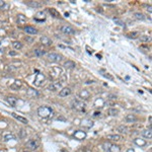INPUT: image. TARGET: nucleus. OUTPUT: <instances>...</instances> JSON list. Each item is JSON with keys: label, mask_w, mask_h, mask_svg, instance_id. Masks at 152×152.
Instances as JSON below:
<instances>
[{"label": "nucleus", "mask_w": 152, "mask_h": 152, "mask_svg": "<svg viewBox=\"0 0 152 152\" xmlns=\"http://www.w3.org/2000/svg\"><path fill=\"white\" fill-rule=\"evenodd\" d=\"M38 115L41 118L47 119V118H51L54 116V110L51 106H47V105H42L38 108Z\"/></svg>", "instance_id": "f257e3e1"}, {"label": "nucleus", "mask_w": 152, "mask_h": 152, "mask_svg": "<svg viewBox=\"0 0 152 152\" xmlns=\"http://www.w3.org/2000/svg\"><path fill=\"white\" fill-rule=\"evenodd\" d=\"M71 107L73 110H75L76 112H84L86 108V104L85 102L82 101H72L71 102Z\"/></svg>", "instance_id": "f03ea898"}, {"label": "nucleus", "mask_w": 152, "mask_h": 152, "mask_svg": "<svg viewBox=\"0 0 152 152\" xmlns=\"http://www.w3.org/2000/svg\"><path fill=\"white\" fill-rule=\"evenodd\" d=\"M45 80H46L45 74L38 71V74H36V77H35L34 83H35V85H37V86H41V85H43V83H44Z\"/></svg>", "instance_id": "7ed1b4c3"}, {"label": "nucleus", "mask_w": 152, "mask_h": 152, "mask_svg": "<svg viewBox=\"0 0 152 152\" xmlns=\"http://www.w3.org/2000/svg\"><path fill=\"white\" fill-rule=\"evenodd\" d=\"M48 59L51 62H55V63H59L63 60V56L57 53H49L48 54Z\"/></svg>", "instance_id": "20e7f679"}, {"label": "nucleus", "mask_w": 152, "mask_h": 152, "mask_svg": "<svg viewBox=\"0 0 152 152\" xmlns=\"http://www.w3.org/2000/svg\"><path fill=\"white\" fill-rule=\"evenodd\" d=\"M61 31L63 32V34H65V35H70V36H72V35H75V28L74 27H72L71 25H63L62 27H61Z\"/></svg>", "instance_id": "39448f33"}, {"label": "nucleus", "mask_w": 152, "mask_h": 152, "mask_svg": "<svg viewBox=\"0 0 152 152\" xmlns=\"http://www.w3.org/2000/svg\"><path fill=\"white\" fill-rule=\"evenodd\" d=\"M86 136H87V134H86V132L85 131H83V130H77L74 132V134H73V137L77 139V140H84L85 138H86Z\"/></svg>", "instance_id": "423d86ee"}, {"label": "nucleus", "mask_w": 152, "mask_h": 152, "mask_svg": "<svg viewBox=\"0 0 152 152\" xmlns=\"http://www.w3.org/2000/svg\"><path fill=\"white\" fill-rule=\"evenodd\" d=\"M61 87H62V83H61V81L59 80V81L51 82V84L48 86V89H49L50 91H57V90H59Z\"/></svg>", "instance_id": "0eeeda50"}, {"label": "nucleus", "mask_w": 152, "mask_h": 152, "mask_svg": "<svg viewBox=\"0 0 152 152\" xmlns=\"http://www.w3.org/2000/svg\"><path fill=\"white\" fill-rule=\"evenodd\" d=\"M40 145V142L37 140V139H30L29 141H27L26 143V147L31 149V150H36Z\"/></svg>", "instance_id": "6e6552de"}, {"label": "nucleus", "mask_w": 152, "mask_h": 152, "mask_svg": "<svg viewBox=\"0 0 152 152\" xmlns=\"http://www.w3.org/2000/svg\"><path fill=\"white\" fill-rule=\"evenodd\" d=\"M35 20L36 21H45L46 20V13L44 11H39L35 15Z\"/></svg>", "instance_id": "1a4fd4ad"}, {"label": "nucleus", "mask_w": 152, "mask_h": 152, "mask_svg": "<svg viewBox=\"0 0 152 152\" xmlns=\"http://www.w3.org/2000/svg\"><path fill=\"white\" fill-rule=\"evenodd\" d=\"M26 94H27V96H29V97L36 99V97H38V96L40 95V92H39L38 90L34 89V88H28V89L26 90Z\"/></svg>", "instance_id": "9d476101"}, {"label": "nucleus", "mask_w": 152, "mask_h": 152, "mask_svg": "<svg viewBox=\"0 0 152 152\" xmlns=\"http://www.w3.org/2000/svg\"><path fill=\"white\" fill-rule=\"evenodd\" d=\"M71 94V88L70 87H64L60 90L59 92V95L62 96V97H65V96H68Z\"/></svg>", "instance_id": "9b49d317"}, {"label": "nucleus", "mask_w": 152, "mask_h": 152, "mask_svg": "<svg viewBox=\"0 0 152 152\" xmlns=\"http://www.w3.org/2000/svg\"><path fill=\"white\" fill-rule=\"evenodd\" d=\"M134 143L137 146H139V147H144V146L147 145V141L144 140V139H142V138H135L134 139Z\"/></svg>", "instance_id": "f8f14e48"}, {"label": "nucleus", "mask_w": 152, "mask_h": 152, "mask_svg": "<svg viewBox=\"0 0 152 152\" xmlns=\"http://www.w3.org/2000/svg\"><path fill=\"white\" fill-rule=\"evenodd\" d=\"M79 97L81 100H88L90 97V92L88 90H86V89H83V90H81L79 92Z\"/></svg>", "instance_id": "ddd939ff"}, {"label": "nucleus", "mask_w": 152, "mask_h": 152, "mask_svg": "<svg viewBox=\"0 0 152 152\" xmlns=\"http://www.w3.org/2000/svg\"><path fill=\"white\" fill-rule=\"evenodd\" d=\"M40 41H41V43H42L43 45H45V46H51V45H52V43H53L50 38H48V37H46V36L41 37Z\"/></svg>", "instance_id": "4468645a"}, {"label": "nucleus", "mask_w": 152, "mask_h": 152, "mask_svg": "<svg viewBox=\"0 0 152 152\" xmlns=\"http://www.w3.org/2000/svg\"><path fill=\"white\" fill-rule=\"evenodd\" d=\"M25 31L26 32V34H28V35H37V34H38V29L35 28L34 26H30V25L25 26Z\"/></svg>", "instance_id": "2eb2a0df"}, {"label": "nucleus", "mask_w": 152, "mask_h": 152, "mask_svg": "<svg viewBox=\"0 0 152 152\" xmlns=\"http://www.w3.org/2000/svg\"><path fill=\"white\" fill-rule=\"evenodd\" d=\"M48 11H49V13H50L53 17H55V18H61V14L59 13V11L57 9H55V8H48Z\"/></svg>", "instance_id": "dca6fc26"}, {"label": "nucleus", "mask_w": 152, "mask_h": 152, "mask_svg": "<svg viewBox=\"0 0 152 152\" xmlns=\"http://www.w3.org/2000/svg\"><path fill=\"white\" fill-rule=\"evenodd\" d=\"M125 120H126L127 123H136L137 120H138V118L135 115L130 114V115H127L126 117H125Z\"/></svg>", "instance_id": "f3484780"}, {"label": "nucleus", "mask_w": 152, "mask_h": 152, "mask_svg": "<svg viewBox=\"0 0 152 152\" xmlns=\"http://www.w3.org/2000/svg\"><path fill=\"white\" fill-rule=\"evenodd\" d=\"M82 127L83 128H86V129H90L91 127L93 126V122L91 121V120H89V119H84L83 121H82Z\"/></svg>", "instance_id": "a211bd4d"}, {"label": "nucleus", "mask_w": 152, "mask_h": 152, "mask_svg": "<svg viewBox=\"0 0 152 152\" xmlns=\"http://www.w3.org/2000/svg\"><path fill=\"white\" fill-rule=\"evenodd\" d=\"M11 116H12L14 119H16L17 121H19L20 123H23V124H25V125H26V124L28 123V121H27L25 118L21 117V116H18V115H16L15 113H12V114H11Z\"/></svg>", "instance_id": "6ab92c4d"}, {"label": "nucleus", "mask_w": 152, "mask_h": 152, "mask_svg": "<svg viewBox=\"0 0 152 152\" xmlns=\"http://www.w3.org/2000/svg\"><path fill=\"white\" fill-rule=\"evenodd\" d=\"M21 86H23V82H21L20 80H15V81L13 82V84L10 85V88L15 89V90H18Z\"/></svg>", "instance_id": "aec40b11"}, {"label": "nucleus", "mask_w": 152, "mask_h": 152, "mask_svg": "<svg viewBox=\"0 0 152 152\" xmlns=\"http://www.w3.org/2000/svg\"><path fill=\"white\" fill-rule=\"evenodd\" d=\"M6 101H7V102H8L11 106H15L16 103H17V99H16L15 96H7V97H6Z\"/></svg>", "instance_id": "412c9836"}, {"label": "nucleus", "mask_w": 152, "mask_h": 152, "mask_svg": "<svg viewBox=\"0 0 152 152\" xmlns=\"http://www.w3.org/2000/svg\"><path fill=\"white\" fill-rule=\"evenodd\" d=\"M65 68H67V69H74L76 67V64L73 62V61H71V60H68V61H66L65 63H64V65H63Z\"/></svg>", "instance_id": "4be33fe9"}, {"label": "nucleus", "mask_w": 152, "mask_h": 152, "mask_svg": "<svg viewBox=\"0 0 152 152\" xmlns=\"http://www.w3.org/2000/svg\"><path fill=\"white\" fill-rule=\"evenodd\" d=\"M25 4L27 6L32 7V8H40L42 6V4L40 2H37V1H28V2H25Z\"/></svg>", "instance_id": "5701e85b"}, {"label": "nucleus", "mask_w": 152, "mask_h": 152, "mask_svg": "<svg viewBox=\"0 0 152 152\" xmlns=\"http://www.w3.org/2000/svg\"><path fill=\"white\" fill-rule=\"evenodd\" d=\"M106 138L108 140H112V141H120L122 139V136L119 134H114V135H107Z\"/></svg>", "instance_id": "b1692460"}, {"label": "nucleus", "mask_w": 152, "mask_h": 152, "mask_svg": "<svg viewBox=\"0 0 152 152\" xmlns=\"http://www.w3.org/2000/svg\"><path fill=\"white\" fill-rule=\"evenodd\" d=\"M108 152H121V147L119 145L113 144L108 147Z\"/></svg>", "instance_id": "393cba45"}, {"label": "nucleus", "mask_w": 152, "mask_h": 152, "mask_svg": "<svg viewBox=\"0 0 152 152\" xmlns=\"http://www.w3.org/2000/svg\"><path fill=\"white\" fill-rule=\"evenodd\" d=\"M142 135H143L145 138H147V139H151V137H152L151 129H146V130H144V131L142 132Z\"/></svg>", "instance_id": "a878e982"}, {"label": "nucleus", "mask_w": 152, "mask_h": 152, "mask_svg": "<svg viewBox=\"0 0 152 152\" xmlns=\"http://www.w3.org/2000/svg\"><path fill=\"white\" fill-rule=\"evenodd\" d=\"M25 21H26V17L24 14H18L17 15V23H18V25H25Z\"/></svg>", "instance_id": "bb28decb"}, {"label": "nucleus", "mask_w": 152, "mask_h": 152, "mask_svg": "<svg viewBox=\"0 0 152 152\" xmlns=\"http://www.w3.org/2000/svg\"><path fill=\"white\" fill-rule=\"evenodd\" d=\"M134 17H135L136 19H138V20H145V19H146V16H145L143 13H141V12H136V13H134Z\"/></svg>", "instance_id": "cd10ccee"}, {"label": "nucleus", "mask_w": 152, "mask_h": 152, "mask_svg": "<svg viewBox=\"0 0 152 152\" xmlns=\"http://www.w3.org/2000/svg\"><path fill=\"white\" fill-rule=\"evenodd\" d=\"M11 139H14V135H13V134H11V133H6V134L3 135V140H4L5 142L10 141Z\"/></svg>", "instance_id": "c85d7f7f"}, {"label": "nucleus", "mask_w": 152, "mask_h": 152, "mask_svg": "<svg viewBox=\"0 0 152 152\" xmlns=\"http://www.w3.org/2000/svg\"><path fill=\"white\" fill-rule=\"evenodd\" d=\"M127 37L129 38V39H137V38H139V31H131V32H129L128 35H127Z\"/></svg>", "instance_id": "c756f323"}, {"label": "nucleus", "mask_w": 152, "mask_h": 152, "mask_svg": "<svg viewBox=\"0 0 152 152\" xmlns=\"http://www.w3.org/2000/svg\"><path fill=\"white\" fill-rule=\"evenodd\" d=\"M23 44L20 43V42H18V41H14V42H12V47L15 49V50H20L21 48H23Z\"/></svg>", "instance_id": "7c9ffc66"}, {"label": "nucleus", "mask_w": 152, "mask_h": 152, "mask_svg": "<svg viewBox=\"0 0 152 152\" xmlns=\"http://www.w3.org/2000/svg\"><path fill=\"white\" fill-rule=\"evenodd\" d=\"M113 20H114V23L116 24L117 25H120V26H122V27H125V23L122 20V19H120V18H118V17H114L113 18Z\"/></svg>", "instance_id": "2f4dec72"}, {"label": "nucleus", "mask_w": 152, "mask_h": 152, "mask_svg": "<svg viewBox=\"0 0 152 152\" xmlns=\"http://www.w3.org/2000/svg\"><path fill=\"white\" fill-rule=\"evenodd\" d=\"M34 54H35L36 57H43L45 55V51L40 50V49H36V50H34Z\"/></svg>", "instance_id": "473e14b6"}, {"label": "nucleus", "mask_w": 152, "mask_h": 152, "mask_svg": "<svg viewBox=\"0 0 152 152\" xmlns=\"http://www.w3.org/2000/svg\"><path fill=\"white\" fill-rule=\"evenodd\" d=\"M107 113H108L110 116H117V115L119 114V111H118L117 108H115V107H111V108L107 111Z\"/></svg>", "instance_id": "72a5a7b5"}, {"label": "nucleus", "mask_w": 152, "mask_h": 152, "mask_svg": "<svg viewBox=\"0 0 152 152\" xmlns=\"http://www.w3.org/2000/svg\"><path fill=\"white\" fill-rule=\"evenodd\" d=\"M104 104H105V102H104V101L102 99H97L95 101V102H94V105L95 106H103Z\"/></svg>", "instance_id": "f704fd0d"}, {"label": "nucleus", "mask_w": 152, "mask_h": 152, "mask_svg": "<svg viewBox=\"0 0 152 152\" xmlns=\"http://www.w3.org/2000/svg\"><path fill=\"white\" fill-rule=\"evenodd\" d=\"M121 134H125L127 133V131H128V128L126 126H124V125H122V126H119L118 127V129H117Z\"/></svg>", "instance_id": "c9c22d12"}, {"label": "nucleus", "mask_w": 152, "mask_h": 152, "mask_svg": "<svg viewBox=\"0 0 152 152\" xmlns=\"http://www.w3.org/2000/svg\"><path fill=\"white\" fill-rule=\"evenodd\" d=\"M140 41L143 42V43H148V42L151 41V38L148 37V36H141L140 37Z\"/></svg>", "instance_id": "e433bc0d"}, {"label": "nucleus", "mask_w": 152, "mask_h": 152, "mask_svg": "<svg viewBox=\"0 0 152 152\" xmlns=\"http://www.w3.org/2000/svg\"><path fill=\"white\" fill-rule=\"evenodd\" d=\"M102 76H103V77H105L106 79L111 80V81H114V80H115V77H114L113 75H111L110 73H103V74H102Z\"/></svg>", "instance_id": "4c0bfd02"}, {"label": "nucleus", "mask_w": 152, "mask_h": 152, "mask_svg": "<svg viewBox=\"0 0 152 152\" xmlns=\"http://www.w3.org/2000/svg\"><path fill=\"white\" fill-rule=\"evenodd\" d=\"M26 135H27V133H26V131H25L24 129L23 130H20V135H19V137L21 138V139H24L26 137Z\"/></svg>", "instance_id": "58836bf2"}, {"label": "nucleus", "mask_w": 152, "mask_h": 152, "mask_svg": "<svg viewBox=\"0 0 152 152\" xmlns=\"http://www.w3.org/2000/svg\"><path fill=\"white\" fill-rule=\"evenodd\" d=\"M108 100H112V101H116L117 100V96L116 95H114V94H108Z\"/></svg>", "instance_id": "ea45409f"}, {"label": "nucleus", "mask_w": 152, "mask_h": 152, "mask_svg": "<svg viewBox=\"0 0 152 152\" xmlns=\"http://www.w3.org/2000/svg\"><path fill=\"white\" fill-rule=\"evenodd\" d=\"M5 5H6V4H5V2H4L3 0H0V8H3Z\"/></svg>", "instance_id": "a19ab883"}, {"label": "nucleus", "mask_w": 152, "mask_h": 152, "mask_svg": "<svg viewBox=\"0 0 152 152\" xmlns=\"http://www.w3.org/2000/svg\"><path fill=\"white\" fill-rule=\"evenodd\" d=\"M92 116H93L94 118H96V117H99V116H101V113H100V112H94Z\"/></svg>", "instance_id": "79ce46f5"}, {"label": "nucleus", "mask_w": 152, "mask_h": 152, "mask_svg": "<svg viewBox=\"0 0 152 152\" xmlns=\"http://www.w3.org/2000/svg\"><path fill=\"white\" fill-rule=\"evenodd\" d=\"M8 54H9L10 56H15L17 53H16V52H14V51H9V53H8Z\"/></svg>", "instance_id": "37998d69"}, {"label": "nucleus", "mask_w": 152, "mask_h": 152, "mask_svg": "<svg viewBox=\"0 0 152 152\" xmlns=\"http://www.w3.org/2000/svg\"><path fill=\"white\" fill-rule=\"evenodd\" d=\"M151 8H152V7H151V5H149V6L147 7V10H148L149 12H151V11H152V9H151Z\"/></svg>", "instance_id": "c03bdc74"}, {"label": "nucleus", "mask_w": 152, "mask_h": 152, "mask_svg": "<svg viewBox=\"0 0 152 152\" xmlns=\"http://www.w3.org/2000/svg\"><path fill=\"white\" fill-rule=\"evenodd\" d=\"M127 152H135V150H134V149H132V148H130V149H128V150H127Z\"/></svg>", "instance_id": "a18cd8bd"}, {"label": "nucleus", "mask_w": 152, "mask_h": 152, "mask_svg": "<svg viewBox=\"0 0 152 152\" xmlns=\"http://www.w3.org/2000/svg\"><path fill=\"white\" fill-rule=\"evenodd\" d=\"M151 122H152V117L150 116L149 117V124H150V126H151Z\"/></svg>", "instance_id": "49530a36"}, {"label": "nucleus", "mask_w": 152, "mask_h": 152, "mask_svg": "<svg viewBox=\"0 0 152 152\" xmlns=\"http://www.w3.org/2000/svg\"><path fill=\"white\" fill-rule=\"evenodd\" d=\"M96 57H97L99 59H101V55H96Z\"/></svg>", "instance_id": "de8ad7c7"}, {"label": "nucleus", "mask_w": 152, "mask_h": 152, "mask_svg": "<svg viewBox=\"0 0 152 152\" xmlns=\"http://www.w3.org/2000/svg\"><path fill=\"white\" fill-rule=\"evenodd\" d=\"M61 152H66V151H65V150H64V149H63V150H61Z\"/></svg>", "instance_id": "09e8293b"}, {"label": "nucleus", "mask_w": 152, "mask_h": 152, "mask_svg": "<svg viewBox=\"0 0 152 152\" xmlns=\"http://www.w3.org/2000/svg\"><path fill=\"white\" fill-rule=\"evenodd\" d=\"M24 152H29V151H24Z\"/></svg>", "instance_id": "8fccbe9b"}]
</instances>
